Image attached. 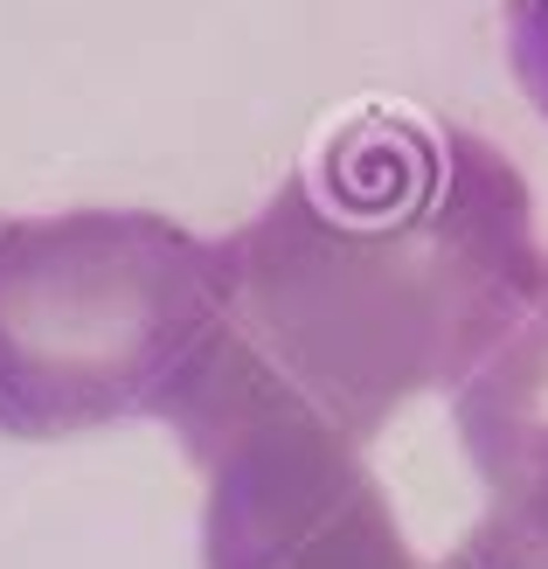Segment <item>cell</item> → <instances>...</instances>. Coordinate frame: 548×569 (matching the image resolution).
<instances>
[{"label": "cell", "mask_w": 548, "mask_h": 569, "mask_svg": "<svg viewBox=\"0 0 548 569\" xmlns=\"http://www.w3.org/2000/svg\"><path fill=\"white\" fill-rule=\"evenodd\" d=\"M222 243V340L175 417L188 459L257 417L361 451L466 376L541 271L521 167L402 104L348 111Z\"/></svg>", "instance_id": "6da1fadb"}, {"label": "cell", "mask_w": 548, "mask_h": 569, "mask_svg": "<svg viewBox=\"0 0 548 569\" xmlns=\"http://www.w3.org/2000/svg\"><path fill=\"white\" fill-rule=\"evenodd\" d=\"M229 243L153 209L0 216V438L175 423L209 376Z\"/></svg>", "instance_id": "7a4b0ae2"}, {"label": "cell", "mask_w": 548, "mask_h": 569, "mask_svg": "<svg viewBox=\"0 0 548 569\" xmlns=\"http://www.w3.org/2000/svg\"><path fill=\"white\" fill-rule=\"evenodd\" d=\"M195 466L201 569H424L361 451L312 423H237Z\"/></svg>", "instance_id": "3957f363"}, {"label": "cell", "mask_w": 548, "mask_h": 569, "mask_svg": "<svg viewBox=\"0 0 548 569\" xmlns=\"http://www.w3.org/2000/svg\"><path fill=\"white\" fill-rule=\"evenodd\" d=\"M451 423L486 500L548 521V258L507 333L451 382Z\"/></svg>", "instance_id": "277c9868"}, {"label": "cell", "mask_w": 548, "mask_h": 569, "mask_svg": "<svg viewBox=\"0 0 548 569\" xmlns=\"http://www.w3.org/2000/svg\"><path fill=\"white\" fill-rule=\"evenodd\" d=\"M438 569H548V521L528 515H479Z\"/></svg>", "instance_id": "5b68a950"}]
</instances>
